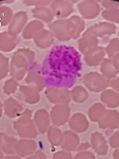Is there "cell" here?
<instances>
[{
  "label": "cell",
  "instance_id": "cell-1",
  "mask_svg": "<svg viewBox=\"0 0 119 159\" xmlns=\"http://www.w3.org/2000/svg\"><path fill=\"white\" fill-rule=\"evenodd\" d=\"M35 56V52L29 48H20L15 52L10 64V74L12 78L21 80L33 63Z\"/></svg>",
  "mask_w": 119,
  "mask_h": 159
},
{
  "label": "cell",
  "instance_id": "cell-2",
  "mask_svg": "<svg viewBox=\"0 0 119 159\" xmlns=\"http://www.w3.org/2000/svg\"><path fill=\"white\" fill-rule=\"evenodd\" d=\"M32 111L25 109L17 120L13 123V127L21 139H34L38 136V130L34 120L32 119Z\"/></svg>",
  "mask_w": 119,
  "mask_h": 159
},
{
  "label": "cell",
  "instance_id": "cell-3",
  "mask_svg": "<svg viewBox=\"0 0 119 159\" xmlns=\"http://www.w3.org/2000/svg\"><path fill=\"white\" fill-rule=\"evenodd\" d=\"M49 31L54 38L60 42H68L73 39V33L68 19H58L51 23L49 26Z\"/></svg>",
  "mask_w": 119,
  "mask_h": 159
},
{
  "label": "cell",
  "instance_id": "cell-4",
  "mask_svg": "<svg viewBox=\"0 0 119 159\" xmlns=\"http://www.w3.org/2000/svg\"><path fill=\"white\" fill-rule=\"evenodd\" d=\"M83 83L89 91L93 92L103 91L110 85L107 80L97 72H90L85 74L83 76Z\"/></svg>",
  "mask_w": 119,
  "mask_h": 159
},
{
  "label": "cell",
  "instance_id": "cell-5",
  "mask_svg": "<svg viewBox=\"0 0 119 159\" xmlns=\"http://www.w3.org/2000/svg\"><path fill=\"white\" fill-rule=\"evenodd\" d=\"M46 96L48 100L56 105H68L71 102V93L66 88L49 87L46 91Z\"/></svg>",
  "mask_w": 119,
  "mask_h": 159
},
{
  "label": "cell",
  "instance_id": "cell-6",
  "mask_svg": "<svg viewBox=\"0 0 119 159\" xmlns=\"http://www.w3.org/2000/svg\"><path fill=\"white\" fill-rule=\"evenodd\" d=\"M71 115L70 107L67 105H56L50 111V120L55 126H61L69 121Z\"/></svg>",
  "mask_w": 119,
  "mask_h": 159
},
{
  "label": "cell",
  "instance_id": "cell-7",
  "mask_svg": "<svg viewBox=\"0 0 119 159\" xmlns=\"http://www.w3.org/2000/svg\"><path fill=\"white\" fill-rule=\"evenodd\" d=\"M50 10L54 16L64 19L72 14L74 6L70 1H53L50 3Z\"/></svg>",
  "mask_w": 119,
  "mask_h": 159
},
{
  "label": "cell",
  "instance_id": "cell-8",
  "mask_svg": "<svg viewBox=\"0 0 119 159\" xmlns=\"http://www.w3.org/2000/svg\"><path fill=\"white\" fill-rule=\"evenodd\" d=\"M77 7L83 19H94L100 13V6L96 1H82Z\"/></svg>",
  "mask_w": 119,
  "mask_h": 159
},
{
  "label": "cell",
  "instance_id": "cell-9",
  "mask_svg": "<svg viewBox=\"0 0 119 159\" xmlns=\"http://www.w3.org/2000/svg\"><path fill=\"white\" fill-rule=\"evenodd\" d=\"M116 30L117 28L114 24L110 22H100L91 26L85 33L93 35L96 38H102L107 35L114 34H115Z\"/></svg>",
  "mask_w": 119,
  "mask_h": 159
},
{
  "label": "cell",
  "instance_id": "cell-10",
  "mask_svg": "<svg viewBox=\"0 0 119 159\" xmlns=\"http://www.w3.org/2000/svg\"><path fill=\"white\" fill-rule=\"evenodd\" d=\"M27 20V14L25 11H19L15 13L8 27V33L16 38L25 27Z\"/></svg>",
  "mask_w": 119,
  "mask_h": 159
},
{
  "label": "cell",
  "instance_id": "cell-11",
  "mask_svg": "<svg viewBox=\"0 0 119 159\" xmlns=\"http://www.w3.org/2000/svg\"><path fill=\"white\" fill-rule=\"evenodd\" d=\"M101 129H114L119 127V112L114 109H107L103 117L98 122Z\"/></svg>",
  "mask_w": 119,
  "mask_h": 159
},
{
  "label": "cell",
  "instance_id": "cell-12",
  "mask_svg": "<svg viewBox=\"0 0 119 159\" xmlns=\"http://www.w3.org/2000/svg\"><path fill=\"white\" fill-rule=\"evenodd\" d=\"M36 148V142L32 139H21L17 141L14 151L19 157H28L35 152Z\"/></svg>",
  "mask_w": 119,
  "mask_h": 159
},
{
  "label": "cell",
  "instance_id": "cell-13",
  "mask_svg": "<svg viewBox=\"0 0 119 159\" xmlns=\"http://www.w3.org/2000/svg\"><path fill=\"white\" fill-rule=\"evenodd\" d=\"M69 126L75 133H83L88 129L89 123L87 118L82 113H75L69 119Z\"/></svg>",
  "mask_w": 119,
  "mask_h": 159
},
{
  "label": "cell",
  "instance_id": "cell-14",
  "mask_svg": "<svg viewBox=\"0 0 119 159\" xmlns=\"http://www.w3.org/2000/svg\"><path fill=\"white\" fill-rule=\"evenodd\" d=\"M34 123L38 133L43 134L48 130L50 126V116L46 109H38L34 116Z\"/></svg>",
  "mask_w": 119,
  "mask_h": 159
},
{
  "label": "cell",
  "instance_id": "cell-15",
  "mask_svg": "<svg viewBox=\"0 0 119 159\" xmlns=\"http://www.w3.org/2000/svg\"><path fill=\"white\" fill-rule=\"evenodd\" d=\"M105 55V48L101 46H97L84 55L85 62L89 66H97L104 59Z\"/></svg>",
  "mask_w": 119,
  "mask_h": 159
},
{
  "label": "cell",
  "instance_id": "cell-16",
  "mask_svg": "<svg viewBox=\"0 0 119 159\" xmlns=\"http://www.w3.org/2000/svg\"><path fill=\"white\" fill-rule=\"evenodd\" d=\"M79 137L72 130H67L63 134L61 148L65 151H73L77 150L79 145Z\"/></svg>",
  "mask_w": 119,
  "mask_h": 159
},
{
  "label": "cell",
  "instance_id": "cell-17",
  "mask_svg": "<svg viewBox=\"0 0 119 159\" xmlns=\"http://www.w3.org/2000/svg\"><path fill=\"white\" fill-rule=\"evenodd\" d=\"M91 146L99 155H105L108 151V144L106 139L100 133L95 132L91 136Z\"/></svg>",
  "mask_w": 119,
  "mask_h": 159
},
{
  "label": "cell",
  "instance_id": "cell-18",
  "mask_svg": "<svg viewBox=\"0 0 119 159\" xmlns=\"http://www.w3.org/2000/svg\"><path fill=\"white\" fill-rule=\"evenodd\" d=\"M78 48L83 55H86L89 51L98 46L99 40L93 35L84 33L78 39Z\"/></svg>",
  "mask_w": 119,
  "mask_h": 159
},
{
  "label": "cell",
  "instance_id": "cell-19",
  "mask_svg": "<svg viewBox=\"0 0 119 159\" xmlns=\"http://www.w3.org/2000/svg\"><path fill=\"white\" fill-rule=\"evenodd\" d=\"M25 82L31 87L42 91L45 88V80L41 72L37 70H32L27 73L25 77Z\"/></svg>",
  "mask_w": 119,
  "mask_h": 159
},
{
  "label": "cell",
  "instance_id": "cell-20",
  "mask_svg": "<svg viewBox=\"0 0 119 159\" xmlns=\"http://www.w3.org/2000/svg\"><path fill=\"white\" fill-rule=\"evenodd\" d=\"M4 113L10 118H15L19 116L24 110L22 105L13 98L10 97L4 102Z\"/></svg>",
  "mask_w": 119,
  "mask_h": 159
},
{
  "label": "cell",
  "instance_id": "cell-21",
  "mask_svg": "<svg viewBox=\"0 0 119 159\" xmlns=\"http://www.w3.org/2000/svg\"><path fill=\"white\" fill-rule=\"evenodd\" d=\"M100 100L106 107L114 108L119 106V94L112 89H106L102 91Z\"/></svg>",
  "mask_w": 119,
  "mask_h": 159
},
{
  "label": "cell",
  "instance_id": "cell-22",
  "mask_svg": "<svg viewBox=\"0 0 119 159\" xmlns=\"http://www.w3.org/2000/svg\"><path fill=\"white\" fill-rule=\"evenodd\" d=\"M34 42L38 48H47L53 44L54 37L49 30L42 29L34 38Z\"/></svg>",
  "mask_w": 119,
  "mask_h": 159
},
{
  "label": "cell",
  "instance_id": "cell-23",
  "mask_svg": "<svg viewBox=\"0 0 119 159\" xmlns=\"http://www.w3.org/2000/svg\"><path fill=\"white\" fill-rule=\"evenodd\" d=\"M44 27V24L39 20H32L29 22L22 32V37L26 40L34 38Z\"/></svg>",
  "mask_w": 119,
  "mask_h": 159
},
{
  "label": "cell",
  "instance_id": "cell-24",
  "mask_svg": "<svg viewBox=\"0 0 119 159\" xmlns=\"http://www.w3.org/2000/svg\"><path fill=\"white\" fill-rule=\"evenodd\" d=\"M20 91L24 95V98L26 103L34 105V104H36L39 102L40 92L36 88L31 86L21 85V86H20Z\"/></svg>",
  "mask_w": 119,
  "mask_h": 159
},
{
  "label": "cell",
  "instance_id": "cell-25",
  "mask_svg": "<svg viewBox=\"0 0 119 159\" xmlns=\"http://www.w3.org/2000/svg\"><path fill=\"white\" fill-rule=\"evenodd\" d=\"M17 140L4 133H0V151L7 154L15 153L14 147Z\"/></svg>",
  "mask_w": 119,
  "mask_h": 159
},
{
  "label": "cell",
  "instance_id": "cell-26",
  "mask_svg": "<svg viewBox=\"0 0 119 159\" xmlns=\"http://www.w3.org/2000/svg\"><path fill=\"white\" fill-rule=\"evenodd\" d=\"M16 38L11 36L8 32L0 33V52H8L16 48Z\"/></svg>",
  "mask_w": 119,
  "mask_h": 159
},
{
  "label": "cell",
  "instance_id": "cell-27",
  "mask_svg": "<svg viewBox=\"0 0 119 159\" xmlns=\"http://www.w3.org/2000/svg\"><path fill=\"white\" fill-rule=\"evenodd\" d=\"M100 72L101 74L107 80L115 79L118 74V71L115 69L111 59H104L100 63Z\"/></svg>",
  "mask_w": 119,
  "mask_h": 159
},
{
  "label": "cell",
  "instance_id": "cell-28",
  "mask_svg": "<svg viewBox=\"0 0 119 159\" xmlns=\"http://www.w3.org/2000/svg\"><path fill=\"white\" fill-rule=\"evenodd\" d=\"M107 111V108L103 103L97 102L93 104L88 111V116L92 122H99Z\"/></svg>",
  "mask_w": 119,
  "mask_h": 159
},
{
  "label": "cell",
  "instance_id": "cell-29",
  "mask_svg": "<svg viewBox=\"0 0 119 159\" xmlns=\"http://www.w3.org/2000/svg\"><path fill=\"white\" fill-rule=\"evenodd\" d=\"M34 17L42 20L46 23L52 22L53 20V14L52 10L46 7H37L32 10Z\"/></svg>",
  "mask_w": 119,
  "mask_h": 159
},
{
  "label": "cell",
  "instance_id": "cell-30",
  "mask_svg": "<svg viewBox=\"0 0 119 159\" xmlns=\"http://www.w3.org/2000/svg\"><path fill=\"white\" fill-rule=\"evenodd\" d=\"M69 21L71 23L72 29V33H73V39H77L78 37L81 35L83 30L85 29V21L83 18L81 16L74 15L68 18Z\"/></svg>",
  "mask_w": 119,
  "mask_h": 159
},
{
  "label": "cell",
  "instance_id": "cell-31",
  "mask_svg": "<svg viewBox=\"0 0 119 159\" xmlns=\"http://www.w3.org/2000/svg\"><path fill=\"white\" fill-rule=\"evenodd\" d=\"M64 133L55 126H49L47 130V137L49 143L53 146L61 145Z\"/></svg>",
  "mask_w": 119,
  "mask_h": 159
},
{
  "label": "cell",
  "instance_id": "cell-32",
  "mask_svg": "<svg viewBox=\"0 0 119 159\" xmlns=\"http://www.w3.org/2000/svg\"><path fill=\"white\" fill-rule=\"evenodd\" d=\"M71 98L76 103H82L86 102L89 97L88 91L84 87L76 86L70 91Z\"/></svg>",
  "mask_w": 119,
  "mask_h": 159
},
{
  "label": "cell",
  "instance_id": "cell-33",
  "mask_svg": "<svg viewBox=\"0 0 119 159\" xmlns=\"http://www.w3.org/2000/svg\"><path fill=\"white\" fill-rule=\"evenodd\" d=\"M13 16V11L10 7L6 6L0 7V27L10 25Z\"/></svg>",
  "mask_w": 119,
  "mask_h": 159
},
{
  "label": "cell",
  "instance_id": "cell-34",
  "mask_svg": "<svg viewBox=\"0 0 119 159\" xmlns=\"http://www.w3.org/2000/svg\"><path fill=\"white\" fill-rule=\"evenodd\" d=\"M105 52L110 59H112L115 55L119 53V38H112L107 45Z\"/></svg>",
  "mask_w": 119,
  "mask_h": 159
},
{
  "label": "cell",
  "instance_id": "cell-35",
  "mask_svg": "<svg viewBox=\"0 0 119 159\" xmlns=\"http://www.w3.org/2000/svg\"><path fill=\"white\" fill-rule=\"evenodd\" d=\"M10 71V59L0 52V80L5 78Z\"/></svg>",
  "mask_w": 119,
  "mask_h": 159
},
{
  "label": "cell",
  "instance_id": "cell-36",
  "mask_svg": "<svg viewBox=\"0 0 119 159\" xmlns=\"http://www.w3.org/2000/svg\"><path fill=\"white\" fill-rule=\"evenodd\" d=\"M102 16L106 20L110 21V23H116L119 24V9H111L105 10L102 13Z\"/></svg>",
  "mask_w": 119,
  "mask_h": 159
},
{
  "label": "cell",
  "instance_id": "cell-37",
  "mask_svg": "<svg viewBox=\"0 0 119 159\" xmlns=\"http://www.w3.org/2000/svg\"><path fill=\"white\" fill-rule=\"evenodd\" d=\"M18 83L17 80H16L13 78L7 80L3 85V91L6 94L10 95L12 94H14L17 89Z\"/></svg>",
  "mask_w": 119,
  "mask_h": 159
},
{
  "label": "cell",
  "instance_id": "cell-38",
  "mask_svg": "<svg viewBox=\"0 0 119 159\" xmlns=\"http://www.w3.org/2000/svg\"><path fill=\"white\" fill-rule=\"evenodd\" d=\"M74 159H95V155L91 151H82V152H78L75 156Z\"/></svg>",
  "mask_w": 119,
  "mask_h": 159
},
{
  "label": "cell",
  "instance_id": "cell-39",
  "mask_svg": "<svg viewBox=\"0 0 119 159\" xmlns=\"http://www.w3.org/2000/svg\"><path fill=\"white\" fill-rule=\"evenodd\" d=\"M109 143L111 148L119 149V131H117L111 136Z\"/></svg>",
  "mask_w": 119,
  "mask_h": 159
},
{
  "label": "cell",
  "instance_id": "cell-40",
  "mask_svg": "<svg viewBox=\"0 0 119 159\" xmlns=\"http://www.w3.org/2000/svg\"><path fill=\"white\" fill-rule=\"evenodd\" d=\"M52 159H73L72 155L68 151H59L52 156Z\"/></svg>",
  "mask_w": 119,
  "mask_h": 159
},
{
  "label": "cell",
  "instance_id": "cell-41",
  "mask_svg": "<svg viewBox=\"0 0 119 159\" xmlns=\"http://www.w3.org/2000/svg\"><path fill=\"white\" fill-rule=\"evenodd\" d=\"M24 3L27 6H35V7H46L50 4V1H24Z\"/></svg>",
  "mask_w": 119,
  "mask_h": 159
},
{
  "label": "cell",
  "instance_id": "cell-42",
  "mask_svg": "<svg viewBox=\"0 0 119 159\" xmlns=\"http://www.w3.org/2000/svg\"><path fill=\"white\" fill-rule=\"evenodd\" d=\"M102 6L105 10H111V9H117L119 7V2L114 1H103Z\"/></svg>",
  "mask_w": 119,
  "mask_h": 159
},
{
  "label": "cell",
  "instance_id": "cell-43",
  "mask_svg": "<svg viewBox=\"0 0 119 159\" xmlns=\"http://www.w3.org/2000/svg\"><path fill=\"white\" fill-rule=\"evenodd\" d=\"M27 159H46V157L44 153L42 152L41 151H37L28 156Z\"/></svg>",
  "mask_w": 119,
  "mask_h": 159
},
{
  "label": "cell",
  "instance_id": "cell-44",
  "mask_svg": "<svg viewBox=\"0 0 119 159\" xmlns=\"http://www.w3.org/2000/svg\"><path fill=\"white\" fill-rule=\"evenodd\" d=\"M110 86L113 88L115 91H117L119 94V76L116 77L115 79L111 80L109 83Z\"/></svg>",
  "mask_w": 119,
  "mask_h": 159
},
{
  "label": "cell",
  "instance_id": "cell-45",
  "mask_svg": "<svg viewBox=\"0 0 119 159\" xmlns=\"http://www.w3.org/2000/svg\"><path fill=\"white\" fill-rule=\"evenodd\" d=\"M111 60H112V62L113 64H114L116 70L119 72V53H117V55H115V56L111 59Z\"/></svg>",
  "mask_w": 119,
  "mask_h": 159
},
{
  "label": "cell",
  "instance_id": "cell-46",
  "mask_svg": "<svg viewBox=\"0 0 119 159\" xmlns=\"http://www.w3.org/2000/svg\"><path fill=\"white\" fill-rule=\"evenodd\" d=\"M89 148H90V145H89V143H81V144L78 145L77 150H78V151H80V152H82V151H87Z\"/></svg>",
  "mask_w": 119,
  "mask_h": 159
},
{
  "label": "cell",
  "instance_id": "cell-47",
  "mask_svg": "<svg viewBox=\"0 0 119 159\" xmlns=\"http://www.w3.org/2000/svg\"><path fill=\"white\" fill-rule=\"evenodd\" d=\"M113 157L114 159H119V149H116L113 153Z\"/></svg>",
  "mask_w": 119,
  "mask_h": 159
},
{
  "label": "cell",
  "instance_id": "cell-48",
  "mask_svg": "<svg viewBox=\"0 0 119 159\" xmlns=\"http://www.w3.org/2000/svg\"><path fill=\"white\" fill-rule=\"evenodd\" d=\"M5 159H21V157L16 155H8L5 157Z\"/></svg>",
  "mask_w": 119,
  "mask_h": 159
},
{
  "label": "cell",
  "instance_id": "cell-49",
  "mask_svg": "<svg viewBox=\"0 0 119 159\" xmlns=\"http://www.w3.org/2000/svg\"><path fill=\"white\" fill-rule=\"evenodd\" d=\"M2 111H3V105L1 102H0V118L2 116Z\"/></svg>",
  "mask_w": 119,
  "mask_h": 159
},
{
  "label": "cell",
  "instance_id": "cell-50",
  "mask_svg": "<svg viewBox=\"0 0 119 159\" xmlns=\"http://www.w3.org/2000/svg\"><path fill=\"white\" fill-rule=\"evenodd\" d=\"M3 153L2 151H0V159H3Z\"/></svg>",
  "mask_w": 119,
  "mask_h": 159
},
{
  "label": "cell",
  "instance_id": "cell-51",
  "mask_svg": "<svg viewBox=\"0 0 119 159\" xmlns=\"http://www.w3.org/2000/svg\"><path fill=\"white\" fill-rule=\"evenodd\" d=\"M118 35H119V30H118Z\"/></svg>",
  "mask_w": 119,
  "mask_h": 159
}]
</instances>
